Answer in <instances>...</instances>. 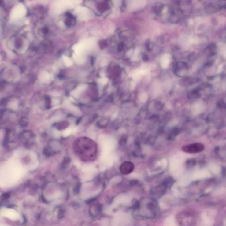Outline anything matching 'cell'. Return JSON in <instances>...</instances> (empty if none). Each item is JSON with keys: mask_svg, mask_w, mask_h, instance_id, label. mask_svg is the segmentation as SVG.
<instances>
[{"mask_svg": "<svg viewBox=\"0 0 226 226\" xmlns=\"http://www.w3.org/2000/svg\"><path fill=\"white\" fill-rule=\"evenodd\" d=\"M1 215L13 221H17L21 219L19 213L14 209L3 208L1 210Z\"/></svg>", "mask_w": 226, "mask_h": 226, "instance_id": "obj_1", "label": "cell"}, {"mask_svg": "<svg viewBox=\"0 0 226 226\" xmlns=\"http://www.w3.org/2000/svg\"><path fill=\"white\" fill-rule=\"evenodd\" d=\"M205 149L204 144L200 143L184 145L182 147V150L184 152L189 153H197L202 152Z\"/></svg>", "mask_w": 226, "mask_h": 226, "instance_id": "obj_2", "label": "cell"}, {"mask_svg": "<svg viewBox=\"0 0 226 226\" xmlns=\"http://www.w3.org/2000/svg\"><path fill=\"white\" fill-rule=\"evenodd\" d=\"M176 75L180 77H184L188 72V67L186 63L180 61L176 64L175 67Z\"/></svg>", "mask_w": 226, "mask_h": 226, "instance_id": "obj_3", "label": "cell"}, {"mask_svg": "<svg viewBox=\"0 0 226 226\" xmlns=\"http://www.w3.org/2000/svg\"><path fill=\"white\" fill-rule=\"evenodd\" d=\"M26 12V11L24 7L22 5L19 4L16 6L12 11L11 14L12 18L15 19L21 17L25 14Z\"/></svg>", "mask_w": 226, "mask_h": 226, "instance_id": "obj_4", "label": "cell"}, {"mask_svg": "<svg viewBox=\"0 0 226 226\" xmlns=\"http://www.w3.org/2000/svg\"><path fill=\"white\" fill-rule=\"evenodd\" d=\"M134 165L133 163L129 161H126L121 164L120 167V171L122 174L128 175L133 172Z\"/></svg>", "mask_w": 226, "mask_h": 226, "instance_id": "obj_5", "label": "cell"}, {"mask_svg": "<svg viewBox=\"0 0 226 226\" xmlns=\"http://www.w3.org/2000/svg\"><path fill=\"white\" fill-rule=\"evenodd\" d=\"M200 81V79L193 77H184L181 80V83L184 86H190L198 83Z\"/></svg>", "mask_w": 226, "mask_h": 226, "instance_id": "obj_6", "label": "cell"}, {"mask_svg": "<svg viewBox=\"0 0 226 226\" xmlns=\"http://www.w3.org/2000/svg\"><path fill=\"white\" fill-rule=\"evenodd\" d=\"M217 47L216 44L211 43L206 48L205 50V54L209 57H213L217 53Z\"/></svg>", "mask_w": 226, "mask_h": 226, "instance_id": "obj_7", "label": "cell"}, {"mask_svg": "<svg viewBox=\"0 0 226 226\" xmlns=\"http://www.w3.org/2000/svg\"><path fill=\"white\" fill-rule=\"evenodd\" d=\"M183 17V13L181 10L179 9H174L171 14V20L175 22H178L181 20Z\"/></svg>", "mask_w": 226, "mask_h": 226, "instance_id": "obj_8", "label": "cell"}, {"mask_svg": "<svg viewBox=\"0 0 226 226\" xmlns=\"http://www.w3.org/2000/svg\"><path fill=\"white\" fill-rule=\"evenodd\" d=\"M200 90L201 89L200 87L195 88L189 92L188 96L190 98H196L199 97L200 95Z\"/></svg>", "mask_w": 226, "mask_h": 226, "instance_id": "obj_9", "label": "cell"}, {"mask_svg": "<svg viewBox=\"0 0 226 226\" xmlns=\"http://www.w3.org/2000/svg\"><path fill=\"white\" fill-rule=\"evenodd\" d=\"M196 164V160L195 159H190L187 160L186 162V166L187 167H192L195 166Z\"/></svg>", "mask_w": 226, "mask_h": 226, "instance_id": "obj_10", "label": "cell"}, {"mask_svg": "<svg viewBox=\"0 0 226 226\" xmlns=\"http://www.w3.org/2000/svg\"><path fill=\"white\" fill-rule=\"evenodd\" d=\"M74 57L75 60L78 63H82L83 62V61L84 60L83 57L81 56V54H76Z\"/></svg>", "mask_w": 226, "mask_h": 226, "instance_id": "obj_11", "label": "cell"}, {"mask_svg": "<svg viewBox=\"0 0 226 226\" xmlns=\"http://www.w3.org/2000/svg\"><path fill=\"white\" fill-rule=\"evenodd\" d=\"M63 60L65 63V64L67 66H71V65H72V61L68 57H67L65 56H63Z\"/></svg>", "mask_w": 226, "mask_h": 226, "instance_id": "obj_12", "label": "cell"}, {"mask_svg": "<svg viewBox=\"0 0 226 226\" xmlns=\"http://www.w3.org/2000/svg\"><path fill=\"white\" fill-rule=\"evenodd\" d=\"M28 122L27 118H26V117H24L21 118L20 120L19 123L20 125H21V126L24 127V126H27V125H28Z\"/></svg>", "mask_w": 226, "mask_h": 226, "instance_id": "obj_13", "label": "cell"}, {"mask_svg": "<svg viewBox=\"0 0 226 226\" xmlns=\"http://www.w3.org/2000/svg\"><path fill=\"white\" fill-rule=\"evenodd\" d=\"M49 77V76L48 74L45 72L44 74H43L42 75L41 78H42V80L46 81V80H47L48 79Z\"/></svg>", "mask_w": 226, "mask_h": 226, "instance_id": "obj_14", "label": "cell"}, {"mask_svg": "<svg viewBox=\"0 0 226 226\" xmlns=\"http://www.w3.org/2000/svg\"><path fill=\"white\" fill-rule=\"evenodd\" d=\"M1 226H10L7 225H6V224H1Z\"/></svg>", "mask_w": 226, "mask_h": 226, "instance_id": "obj_15", "label": "cell"}]
</instances>
